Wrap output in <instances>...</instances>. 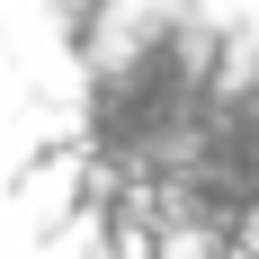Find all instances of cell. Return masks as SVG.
Instances as JSON below:
<instances>
[{"instance_id":"obj_1","label":"cell","mask_w":259,"mask_h":259,"mask_svg":"<svg viewBox=\"0 0 259 259\" xmlns=\"http://www.w3.org/2000/svg\"><path fill=\"white\" fill-rule=\"evenodd\" d=\"M80 179H90V161L63 143V152H45V161L18 179V197H27V214H36V224H63V214L80 206Z\"/></svg>"}]
</instances>
